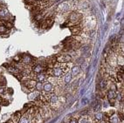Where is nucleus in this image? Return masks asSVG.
I'll return each mask as SVG.
<instances>
[{"label":"nucleus","instance_id":"nucleus-1","mask_svg":"<svg viewBox=\"0 0 124 123\" xmlns=\"http://www.w3.org/2000/svg\"><path fill=\"white\" fill-rule=\"evenodd\" d=\"M71 8V3L68 2V1H65V2H62L61 4L58 5L56 11L59 13H65V12H67Z\"/></svg>","mask_w":124,"mask_h":123},{"label":"nucleus","instance_id":"nucleus-2","mask_svg":"<svg viewBox=\"0 0 124 123\" xmlns=\"http://www.w3.org/2000/svg\"><path fill=\"white\" fill-rule=\"evenodd\" d=\"M56 59H57V62H60V63H69L73 60L72 56L68 54H59L58 56H56Z\"/></svg>","mask_w":124,"mask_h":123},{"label":"nucleus","instance_id":"nucleus-3","mask_svg":"<svg viewBox=\"0 0 124 123\" xmlns=\"http://www.w3.org/2000/svg\"><path fill=\"white\" fill-rule=\"evenodd\" d=\"M43 92L45 93H52L54 92V86L49 81H46L43 83Z\"/></svg>","mask_w":124,"mask_h":123},{"label":"nucleus","instance_id":"nucleus-4","mask_svg":"<svg viewBox=\"0 0 124 123\" xmlns=\"http://www.w3.org/2000/svg\"><path fill=\"white\" fill-rule=\"evenodd\" d=\"M70 31L73 33V36H80V34L83 31V27L82 24H77V25H73L70 27Z\"/></svg>","mask_w":124,"mask_h":123},{"label":"nucleus","instance_id":"nucleus-5","mask_svg":"<svg viewBox=\"0 0 124 123\" xmlns=\"http://www.w3.org/2000/svg\"><path fill=\"white\" fill-rule=\"evenodd\" d=\"M41 95V92H39V91H31V92L28 93V99L30 101H35L36 100H38L39 98V96Z\"/></svg>","mask_w":124,"mask_h":123},{"label":"nucleus","instance_id":"nucleus-6","mask_svg":"<svg viewBox=\"0 0 124 123\" xmlns=\"http://www.w3.org/2000/svg\"><path fill=\"white\" fill-rule=\"evenodd\" d=\"M48 101H49V103H50V105L53 108V107L55 105H57L58 102H59V96H58L57 94H55L54 92H53L51 94V96H50V98H49Z\"/></svg>","mask_w":124,"mask_h":123},{"label":"nucleus","instance_id":"nucleus-7","mask_svg":"<svg viewBox=\"0 0 124 123\" xmlns=\"http://www.w3.org/2000/svg\"><path fill=\"white\" fill-rule=\"evenodd\" d=\"M48 75L46 74V73H45V72H43V73H39V74H37V77H36V79H37V81L39 82H42V83H44V82L47 81V79H48Z\"/></svg>","mask_w":124,"mask_h":123},{"label":"nucleus","instance_id":"nucleus-8","mask_svg":"<svg viewBox=\"0 0 124 123\" xmlns=\"http://www.w3.org/2000/svg\"><path fill=\"white\" fill-rule=\"evenodd\" d=\"M32 59L33 58L31 57L30 55H23L22 57H21V63L24 65H30L31 64V62H32Z\"/></svg>","mask_w":124,"mask_h":123},{"label":"nucleus","instance_id":"nucleus-9","mask_svg":"<svg viewBox=\"0 0 124 123\" xmlns=\"http://www.w3.org/2000/svg\"><path fill=\"white\" fill-rule=\"evenodd\" d=\"M44 71H45V69L43 68V66L39 64H35V65L32 66V67H31V72L34 73H36V74H39V73H43Z\"/></svg>","mask_w":124,"mask_h":123},{"label":"nucleus","instance_id":"nucleus-10","mask_svg":"<svg viewBox=\"0 0 124 123\" xmlns=\"http://www.w3.org/2000/svg\"><path fill=\"white\" fill-rule=\"evenodd\" d=\"M31 117L29 116V114L27 113L22 114V116H21L19 121H18V123H31Z\"/></svg>","mask_w":124,"mask_h":123},{"label":"nucleus","instance_id":"nucleus-11","mask_svg":"<svg viewBox=\"0 0 124 123\" xmlns=\"http://www.w3.org/2000/svg\"><path fill=\"white\" fill-rule=\"evenodd\" d=\"M45 23L46 24L47 27H50L53 25V24L54 23V16L53 15H50V16H47L46 18H45Z\"/></svg>","mask_w":124,"mask_h":123},{"label":"nucleus","instance_id":"nucleus-12","mask_svg":"<svg viewBox=\"0 0 124 123\" xmlns=\"http://www.w3.org/2000/svg\"><path fill=\"white\" fill-rule=\"evenodd\" d=\"M116 97H117V94H116L115 91L111 90V89L108 90V92H107V98H108V100H115Z\"/></svg>","mask_w":124,"mask_h":123},{"label":"nucleus","instance_id":"nucleus-13","mask_svg":"<svg viewBox=\"0 0 124 123\" xmlns=\"http://www.w3.org/2000/svg\"><path fill=\"white\" fill-rule=\"evenodd\" d=\"M21 116H22V113H21V111H18V112L15 113V114L11 116V121H13L14 123H18V121H19L20 118H21Z\"/></svg>","mask_w":124,"mask_h":123},{"label":"nucleus","instance_id":"nucleus-14","mask_svg":"<svg viewBox=\"0 0 124 123\" xmlns=\"http://www.w3.org/2000/svg\"><path fill=\"white\" fill-rule=\"evenodd\" d=\"M7 70H8V72H9L10 73H11V74H13V75H17V74H18V73H21V72L14 66H9L8 67H7Z\"/></svg>","mask_w":124,"mask_h":123},{"label":"nucleus","instance_id":"nucleus-15","mask_svg":"<svg viewBox=\"0 0 124 123\" xmlns=\"http://www.w3.org/2000/svg\"><path fill=\"white\" fill-rule=\"evenodd\" d=\"M78 9H86L87 7H88V3L86 2V1H85V0H80V1H79L78 2Z\"/></svg>","mask_w":124,"mask_h":123},{"label":"nucleus","instance_id":"nucleus-16","mask_svg":"<svg viewBox=\"0 0 124 123\" xmlns=\"http://www.w3.org/2000/svg\"><path fill=\"white\" fill-rule=\"evenodd\" d=\"M80 66H78V65H76V66H73V67H72L71 69V74L72 76H76V75H78L79 73H80Z\"/></svg>","mask_w":124,"mask_h":123},{"label":"nucleus","instance_id":"nucleus-17","mask_svg":"<svg viewBox=\"0 0 124 123\" xmlns=\"http://www.w3.org/2000/svg\"><path fill=\"white\" fill-rule=\"evenodd\" d=\"M8 16H9V11L5 7H4V8L0 10V18L5 19V18H8Z\"/></svg>","mask_w":124,"mask_h":123},{"label":"nucleus","instance_id":"nucleus-18","mask_svg":"<svg viewBox=\"0 0 124 123\" xmlns=\"http://www.w3.org/2000/svg\"><path fill=\"white\" fill-rule=\"evenodd\" d=\"M72 78H73V76H72L71 73H69V72H67V73L64 75V82H65V84H67V85H68V84L71 83V81H72Z\"/></svg>","mask_w":124,"mask_h":123},{"label":"nucleus","instance_id":"nucleus-19","mask_svg":"<svg viewBox=\"0 0 124 123\" xmlns=\"http://www.w3.org/2000/svg\"><path fill=\"white\" fill-rule=\"evenodd\" d=\"M102 119H103V114L101 112H96L94 114V121H95L96 123L102 121Z\"/></svg>","mask_w":124,"mask_h":123},{"label":"nucleus","instance_id":"nucleus-20","mask_svg":"<svg viewBox=\"0 0 124 123\" xmlns=\"http://www.w3.org/2000/svg\"><path fill=\"white\" fill-rule=\"evenodd\" d=\"M108 121L110 123H119L120 119H119V117L116 116V115H112V116L109 117Z\"/></svg>","mask_w":124,"mask_h":123},{"label":"nucleus","instance_id":"nucleus-21","mask_svg":"<svg viewBox=\"0 0 124 123\" xmlns=\"http://www.w3.org/2000/svg\"><path fill=\"white\" fill-rule=\"evenodd\" d=\"M42 89H43V83H42V82H39V81L36 82L34 90L39 91V92H41V91H42Z\"/></svg>","mask_w":124,"mask_h":123},{"label":"nucleus","instance_id":"nucleus-22","mask_svg":"<svg viewBox=\"0 0 124 123\" xmlns=\"http://www.w3.org/2000/svg\"><path fill=\"white\" fill-rule=\"evenodd\" d=\"M116 79L119 83H123V73H120L117 72L116 73Z\"/></svg>","mask_w":124,"mask_h":123},{"label":"nucleus","instance_id":"nucleus-23","mask_svg":"<svg viewBox=\"0 0 124 123\" xmlns=\"http://www.w3.org/2000/svg\"><path fill=\"white\" fill-rule=\"evenodd\" d=\"M80 51L82 52V53L84 54V53H88V51H89V46H83L82 47H80Z\"/></svg>","mask_w":124,"mask_h":123},{"label":"nucleus","instance_id":"nucleus-24","mask_svg":"<svg viewBox=\"0 0 124 123\" xmlns=\"http://www.w3.org/2000/svg\"><path fill=\"white\" fill-rule=\"evenodd\" d=\"M4 25L6 27L7 30H8V29H11L12 27H13V24H12V23L10 22V21H5V24H4Z\"/></svg>","mask_w":124,"mask_h":123},{"label":"nucleus","instance_id":"nucleus-25","mask_svg":"<svg viewBox=\"0 0 124 123\" xmlns=\"http://www.w3.org/2000/svg\"><path fill=\"white\" fill-rule=\"evenodd\" d=\"M78 123H89V121L86 117H81L78 120Z\"/></svg>","mask_w":124,"mask_h":123},{"label":"nucleus","instance_id":"nucleus-26","mask_svg":"<svg viewBox=\"0 0 124 123\" xmlns=\"http://www.w3.org/2000/svg\"><path fill=\"white\" fill-rule=\"evenodd\" d=\"M6 31H7L6 27H5L4 24H1V25H0V33L2 34V33H5Z\"/></svg>","mask_w":124,"mask_h":123},{"label":"nucleus","instance_id":"nucleus-27","mask_svg":"<svg viewBox=\"0 0 124 123\" xmlns=\"http://www.w3.org/2000/svg\"><path fill=\"white\" fill-rule=\"evenodd\" d=\"M83 62H85L84 58H80V59H77V63H78V64H82Z\"/></svg>","mask_w":124,"mask_h":123},{"label":"nucleus","instance_id":"nucleus-28","mask_svg":"<svg viewBox=\"0 0 124 123\" xmlns=\"http://www.w3.org/2000/svg\"><path fill=\"white\" fill-rule=\"evenodd\" d=\"M69 123H78V119L77 118H73L70 120Z\"/></svg>","mask_w":124,"mask_h":123},{"label":"nucleus","instance_id":"nucleus-29","mask_svg":"<svg viewBox=\"0 0 124 123\" xmlns=\"http://www.w3.org/2000/svg\"><path fill=\"white\" fill-rule=\"evenodd\" d=\"M6 92L7 93H10V94H12V93H13V90H12V88H7Z\"/></svg>","mask_w":124,"mask_h":123},{"label":"nucleus","instance_id":"nucleus-30","mask_svg":"<svg viewBox=\"0 0 124 123\" xmlns=\"http://www.w3.org/2000/svg\"><path fill=\"white\" fill-rule=\"evenodd\" d=\"M86 68H87V64L85 62V63H83V64H82V69H83V70H85V69H86Z\"/></svg>","mask_w":124,"mask_h":123},{"label":"nucleus","instance_id":"nucleus-31","mask_svg":"<svg viewBox=\"0 0 124 123\" xmlns=\"http://www.w3.org/2000/svg\"><path fill=\"white\" fill-rule=\"evenodd\" d=\"M87 99H83L82 100V103H87Z\"/></svg>","mask_w":124,"mask_h":123},{"label":"nucleus","instance_id":"nucleus-32","mask_svg":"<svg viewBox=\"0 0 124 123\" xmlns=\"http://www.w3.org/2000/svg\"><path fill=\"white\" fill-rule=\"evenodd\" d=\"M5 123H14V122H13V121H11V120H10V121H6V122H5Z\"/></svg>","mask_w":124,"mask_h":123},{"label":"nucleus","instance_id":"nucleus-33","mask_svg":"<svg viewBox=\"0 0 124 123\" xmlns=\"http://www.w3.org/2000/svg\"><path fill=\"white\" fill-rule=\"evenodd\" d=\"M98 123H108V122H106V121H103V120H102V121H99V122H98Z\"/></svg>","mask_w":124,"mask_h":123},{"label":"nucleus","instance_id":"nucleus-34","mask_svg":"<svg viewBox=\"0 0 124 123\" xmlns=\"http://www.w3.org/2000/svg\"><path fill=\"white\" fill-rule=\"evenodd\" d=\"M34 1H42V0H34Z\"/></svg>","mask_w":124,"mask_h":123}]
</instances>
